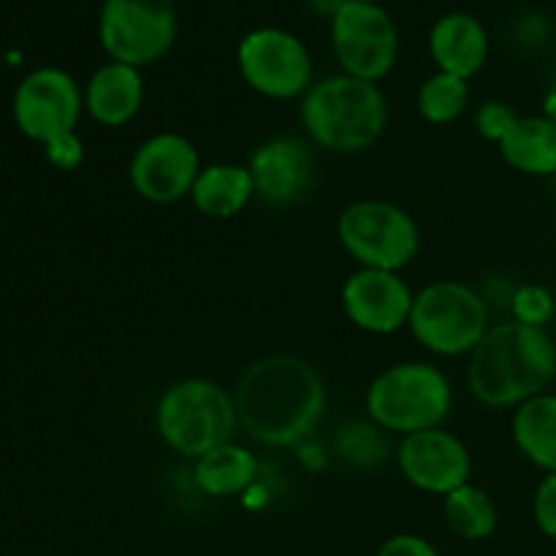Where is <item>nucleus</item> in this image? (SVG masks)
Returning a JSON list of instances; mask_svg holds the SVG:
<instances>
[{
	"label": "nucleus",
	"mask_w": 556,
	"mask_h": 556,
	"mask_svg": "<svg viewBox=\"0 0 556 556\" xmlns=\"http://www.w3.org/2000/svg\"><path fill=\"white\" fill-rule=\"evenodd\" d=\"M239 427L266 448H291L304 443L324 421L329 391L309 362L299 356H264L239 375Z\"/></svg>",
	"instance_id": "1"
},
{
	"label": "nucleus",
	"mask_w": 556,
	"mask_h": 556,
	"mask_svg": "<svg viewBox=\"0 0 556 556\" xmlns=\"http://www.w3.org/2000/svg\"><path fill=\"white\" fill-rule=\"evenodd\" d=\"M556 378V342L546 329L503 320L486 331L467 362V389L492 410L525 405Z\"/></svg>",
	"instance_id": "2"
},
{
	"label": "nucleus",
	"mask_w": 556,
	"mask_h": 556,
	"mask_svg": "<svg viewBox=\"0 0 556 556\" xmlns=\"http://www.w3.org/2000/svg\"><path fill=\"white\" fill-rule=\"evenodd\" d=\"M299 119L315 150L358 155L383 139L389 128V101L372 81L348 74L313 81L299 101Z\"/></svg>",
	"instance_id": "3"
},
{
	"label": "nucleus",
	"mask_w": 556,
	"mask_h": 556,
	"mask_svg": "<svg viewBox=\"0 0 556 556\" xmlns=\"http://www.w3.org/2000/svg\"><path fill=\"white\" fill-rule=\"evenodd\" d=\"M364 407L383 432L407 438L443 427L454 410V386L432 362H400L375 375Z\"/></svg>",
	"instance_id": "4"
},
{
	"label": "nucleus",
	"mask_w": 556,
	"mask_h": 556,
	"mask_svg": "<svg viewBox=\"0 0 556 556\" xmlns=\"http://www.w3.org/2000/svg\"><path fill=\"white\" fill-rule=\"evenodd\" d=\"M239 416L233 394L206 378H185L168 386L155 405L157 438L185 459H199L231 443Z\"/></svg>",
	"instance_id": "5"
},
{
	"label": "nucleus",
	"mask_w": 556,
	"mask_h": 556,
	"mask_svg": "<svg viewBox=\"0 0 556 556\" xmlns=\"http://www.w3.org/2000/svg\"><path fill=\"white\" fill-rule=\"evenodd\" d=\"M407 329L432 356H470L492 329L489 304L483 293L467 282L434 280L413 299Z\"/></svg>",
	"instance_id": "6"
},
{
	"label": "nucleus",
	"mask_w": 556,
	"mask_h": 556,
	"mask_svg": "<svg viewBox=\"0 0 556 556\" xmlns=\"http://www.w3.org/2000/svg\"><path fill=\"white\" fill-rule=\"evenodd\" d=\"M337 239L358 269L402 271L421 250L416 217L386 199H358L348 204L337 217Z\"/></svg>",
	"instance_id": "7"
},
{
	"label": "nucleus",
	"mask_w": 556,
	"mask_h": 556,
	"mask_svg": "<svg viewBox=\"0 0 556 556\" xmlns=\"http://www.w3.org/2000/svg\"><path fill=\"white\" fill-rule=\"evenodd\" d=\"M98 38L114 63L134 68L157 63L177 41L174 0H103Z\"/></svg>",
	"instance_id": "8"
},
{
	"label": "nucleus",
	"mask_w": 556,
	"mask_h": 556,
	"mask_svg": "<svg viewBox=\"0 0 556 556\" xmlns=\"http://www.w3.org/2000/svg\"><path fill=\"white\" fill-rule=\"evenodd\" d=\"M237 68L250 90L271 101H302L313 87V58L307 47L282 27H258L242 36Z\"/></svg>",
	"instance_id": "9"
},
{
	"label": "nucleus",
	"mask_w": 556,
	"mask_h": 556,
	"mask_svg": "<svg viewBox=\"0 0 556 556\" xmlns=\"http://www.w3.org/2000/svg\"><path fill=\"white\" fill-rule=\"evenodd\" d=\"M201 168V155L188 136L177 130H157L134 150L128 179L139 199L168 206L190 199Z\"/></svg>",
	"instance_id": "10"
},
{
	"label": "nucleus",
	"mask_w": 556,
	"mask_h": 556,
	"mask_svg": "<svg viewBox=\"0 0 556 556\" xmlns=\"http://www.w3.org/2000/svg\"><path fill=\"white\" fill-rule=\"evenodd\" d=\"M14 123L27 139L47 144L54 136L76 130L85 112V92L63 68H36L14 92Z\"/></svg>",
	"instance_id": "11"
},
{
	"label": "nucleus",
	"mask_w": 556,
	"mask_h": 556,
	"mask_svg": "<svg viewBox=\"0 0 556 556\" xmlns=\"http://www.w3.org/2000/svg\"><path fill=\"white\" fill-rule=\"evenodd\" d=\"M255 199L271 210L302 204L318 185L315 144L302 136H271L253 147L248 157Z\"/></svg>",
	"instance_id": "12"
},
{
	"label": "nucleus",
	"mask_w": 556,
	"mask_h": 556,
	"mask_svg": "<svg viewBox=\"0 0 556 556\" xmlns=\"http://www.w3.org/2000/svg\"><path fill=\"white\" fill-rule=\"evenodd\" d=\"M396 467L413 489L445 497L470 483L472 456L462 438L438 427L402 438L396 445Z\"/></svg>",
	"instance_id": "13"
},
{
	"label": "nucleus",
	"mask_w": 556,
	"mask_h": 556,
	"mask_svg": "<svg viewBox=\"0 0 556 556\" xmlns=\"http://www.w3.org/2000/svg\"><path fill=\"white\" fill-rule=\"evenodd\" d=\"M342 313L356 329L367 334H396L405 329L413 313L416 291L402 271L356 269L342 282Z\"/></svg>",
	"instance_id": "14"
},
{
	"label": "nucleus",
	"mask_w": 556,
	"mask_h": 556,
	"mask_svg": "<svg viewBox=\"0 0 556 556\" xmlns=\"http://www.w3.org/2000/svg\"><path fill=\"white\" fill-rule=\"evenodd\" d=\"M144 106L141 68L125 63H103L85 85V112L103 128H123L134 123Z\"/></svg>",
	"instance_id": "15"
},
{
	"label": "nucleus",
	"mask_w": 556,
	"mask_h": 556,
	"mask_svg": "<svg viewBox=\"0 0 556 556\" xmlns=\"http://www.w3.org/2000/svg\"><path fill=\"white\" fill-rule=\"evenodd\" d=\"M429 54L438 71L470 81L489 58V36L481 22L465 11L440 16L429 33Z\"/></svg>",
	"instance_id": "16"
},
{
	"label": "nucleus",
	"mask_w": 556,
	"mask_h": 556,
	"mask_svg": "<svg viewBox=\"0 0 556 556\" xmlns=\"http://www.w3.org/2000/svg\"><path fill=\"white\" fill-rule=\"evenodd\" d=\"M255 199V185L250 177L248 163H210L201 168L190 201L199 210V215L210 220H231L248 210Z\"/></svg>",
	"instance_id": "17"
},
{
	"label": "nucleus",
	"mask_w": 556,
	"mask_h": 556,
	"mask_svg": "<svg viewBox=\"0 0 556 556\" xmlns=\"http://www.w3.org/2000/svg\"><path fill=\"white\" fill-rule=\"evenodd\" d=\"M258 478V456L239 443H226L193 462V483L201 494L215 500L248 492Z\"/></svg>",
	"instance_id": "18"
},
{
	"label": "nucleus",
	"mask_w": 556,
	"mask_h": 556,
	"mask_svg": "<svg viewBox=\"0 0 556 556\" xmlns=\"http://www.w3.org/2000/svg\"><path fill=\"white\" fill-rule=\"evenodd\" d=\"M500 155L514 172L527 177L556 174V123L546 114L519 117L500 144Z\"/></svg>",
	"instance_id": "19"
},
{
	"label": "nucleus",
	"mask_w": 556,
	"mask_h": 556,
	"mask_svg": "<svg viewBox=\"0 0 556 556\" xmlns=\"http://www.w3.org/2000/svg\"><path fill=\"white\" fill-rule=\"evenodd\" d=\"M510 438L527 462L543 472H556V394L543 391L519 405L510 418Z\"/></svg>",
	"instance_id": "20"
},
{
	"label": "nucleus",
	"mask_w": 556,
	"mask_h": 556,
	"mask_svg": "<svg viewBox=\"0 0 556 556\" xmlns=\"http://www.w3.org/2000/svg\"><path fill=\"white\" fill-rule=\"evenodd\" d=\"M443 519L456 538L470 543L489 541L497 530V503L492 494L476 483L454 489L443 497Z\"/></svg>",
	"instance_id": "21"
},
{
	"label": "nucleus",
	"mask_w": 556,
	"mask_h": 556,
	"mask_svg": "<svg viewBox=\"0 0 556 556\" xmlns=\"http://www.w3.org/2000/svg\"><path fill=\"white\" fill-rule=\"evenodd\" d=\"M418 114L427 119L429 125H451L467 112L470 106V81L462 79V76L438 74L427 76L418 87L416 96Z\"/></svg>",
	"instance_id": "22"
},
{
	"label": "nucleus",
	"mask_w": 556,
	"mask_h": 556,
	"mask_svg": "<svg viewBox=\"0 0 556 556\" xmlns=\"http://www.w3.org/2000/svg\"><path fill=\"white\" fill-rule=\"evenodd\" d=\"M331 41H394L396 25L386 9L378 3H358L345 0L331 20Z\"/></svg>",
	"instance_id": "23"
},
{
	"label": "nucleus",
	"mask_w": 556,
	"mask_h": 556,
	"mask_svg": "<svg viewBox=\"0 0 556 556\" xmlns=\"http://www.w3.org/2000/svg\"><path fill=\"white\" fill-rule=\"evenodd\" d=\"M334 454L356 470H375L389 459V432L375 421H348L334 434Z\"/></svg>",
	"instance_id": "24"
},
{
	"label": "nucleus",
	"mask_w": 556,
	"mask_h": 556,
	"mask_svg": "<svg viewBox=\"0 0 556 556\" xmlns=\"http://www.w3.org/2000/svg\"><path fill=\"white\" fill-rule=\"evenodd\" d=\"M556 313L554 293L548 291L541 282H525V286H516L514 299H510V315L514 320L527 326H538V329H546L552 324Z\"/></svg>",
	"instance_id": "25"
},
{
	"label": "nucleus",
	"mask_w": 556,
	"mask_h": 556,
	"mask_svg": "<svg viewBox=\"0 0 556 556\" xmlns=\"http://www.w3.org/2000/svg\"><path fill=\"white\" fill-rule=\"evenodd\" d=\"M516 119H519V114H516V109L510 106L508 101H497V98H492V101H483L481 106L476 109V119H472V125H476L481 139L492 141V144L500 147L505 136L510 134V128L516 125Z\"/></svg>",
	"instance_id": "26"
},
{
	"label": "nucleus",
	"mask_w": 556,
	"mask_h": 556,
	"mask_svg": "<svg viewBox=\"0 0 556 556\" xmlns=\"http://www.w3.org/2000/svg\"><path fill=\"white\" fill-rule=\"evenodd\" d=\"M532 519L541 535L556 541V472H546L538 483L535 497H532Z\"/></svg>",
	"instance_id": "27"
},
{
	"label": "nucleus",
	"mask_w": 556,
	"mask_h": 556,
	"mask_svg": "<svg viewBox=\"0 0 556 556\" xmlns=\"http://www.w3.org/2000/svg\"><path fill=\"white\" fill-rule=\"evenodd\" d=\"M43 155H47V161L52 163L54 168H60V172H74V168H79L81 163H85V141L79 139L76 130L54 136L52 141L43 144Z\"/></svg>",
	"instance_id": "28"
},
{
	"label": "nucleus",
	"mask_w": 556,
	"mask_h": 556,
	"mask_svg": "<svg viewBox=\"0 0 556 556\" xmlns=\"http://www.w3.org/2000/svg\"><path fill=\"white\" fill-rule=\"evenodd\" d=\"M375 556H440L438 546L432 541H427L424 535L416 532H400V535H391L389 541L380 543L378 554Z\"/></svg>",
	"instance_id": "29"
},
{
	"label": "nucleus",
	"mask_w": 556,
	"mask_h": 556,
	"mask_svg": "<svg viewBox=\"0 0 556 556\" xmlns=\"http://www.w3.org/2000/svg\"><path fill=\"white\" fill-rule=\"evenodd\" d=\"M358 3H378V0H358Z\"/></svg>",
	"instance_id": "30"
}]
</instances>
